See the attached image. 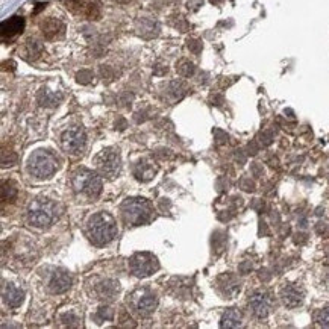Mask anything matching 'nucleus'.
<instances>
[{
  "label": "nucleus",
  "instance_id": "393cba45",
  "mask_svg": "<svg viewBox=\"0 0 329 329\" xmlns=\"http://www.w3.org/2000/svg\"><path fill=\"white\" fill-rule=\"evenodd\" d=\"M76 79H77L79 84H84V85H85V84H88V82L93 79V73L88 71V70H82V71L77 73Z\"/></svg>",
  "mask_w": 329,
  "mask_h": 329
},
{
  "label": "nucleus",
  "instance_id": "f03ea898",
  "mask_svg": "<svg viewBox=\"0 0 329 329\" xmlns=\"http://www.w3.org/2000/svg\"><path fill=\"white\" fill-rule=\"evenodd\" d=\"M59 215L58 206L55 202L46 197L34 199L28 206V222L35 228L50 226Z\"/></svg>",
  "mask_w": 329,
  "mask_h": 329
},
{
  "label": "nucleus",
  "instance_id": "5701e85b",
  "mask_svg": "<svg viewBox=\"0 0 329 329\" xmlns=\"http://www.w3.org/2000/svg\"><path fill=\"white\" fill-rule=\"evenodd\" d=\"M315 321L323 327H329V306L321 308L320 311L315 312Z\"/></svg>",
  "mask_w": 329,
  "mask_h": 329
},
{
  "label": "nucleus",
  "instance_id": "20e7f679",
  "mask_svg": "<svg viewBox=\"0 0 329 329\" xmlns=\"http://www.w3.org/2000/svg\"><path fill=\"white\" fill-rule=\"evenodd\" d=\"M123 220L129 226H140L150 220L152 217V206L143 197H131L123 200L120 206Z\"/></svg>",
  "mask_w": 329,
  "mask_h": 329
},
{
  "label": "nucleus",
  "instance_id": "a878e982",
  "mask_svg": "<svg viewBox=\"0 0 329 329\" xmlns=\"http://www.w3.org/2000/svg\"><path fill=\"white\" fill-rule=\"evenodd\" d=\"M99 315L105 320H111L113 318V309L111 308H100Z\"/></svg>",
  "mask_w": 329,
  "mask_h": 329
},
{
  "label": "nucleus",
  "instance_id": "39448f33",
  "mask_svg": "<svg viewBox=\"0 0 329 329\" xmlns=\"http://www.w3.org/2000/svg\"><path fill=\"white\" fill-rule=\"evenodd\" d=\"M73 188L76 193L80 194H87L91 199H96L102 193V178L91 170L87 169H80L73 175Z\"/></svg>",
  "mask_w": 329,
  "mask_h": 329
},
{
  "label": "nucleus",
  "instance_id": "9b49d317",
  "mask_svg": "<svg viewBox=\"0 0 329 329\" xmlns=\"http://www.w3.org/2000/svg\"><path fill=\"white\" fill-rule=\"evenodd\" d=\"M23 31H25V19L20 16H14L8 20H4L2 26H0V35H2L4 41H13Z\"/></svg>",
  "mask_w": 329,
  "mask_h": 329
},
{
  "label": "nucleus",
  "instance_id": "412c9836",
  "mask_svg": "<svg viewBox=\"0 0 329 329\" xmlns=\"http://www.w3.org/2000/svg\"><path fill=\"white\" fill-rule=\"evenodd\" d=\"M17 196V187L13 182H4L2 185V200H13Z\"/></svg>",
  "mask_w": 329,
  "mask_h": 329
},
{
  "label": "nucleus",
  "instance_id": "9d476101",
  "mask_svg": "<svg viewBox=\"0 0 329 329\" xmlns=\"http://www.w3.org/2000/svg\"><path fill=\"white\" fill-rule=\"evenodd\" d=\"M249 309L258 318H266L272 311V297L267 291H255L249 297Z\"/></svg>",
  "mask_w": 329,
  "mask_h": 329
},
{
  "label": "nucleus",
  "instance_id": "6ab92c4d",
  "mask_svg": "<svg viewBox=\"0 0 329 329\" xmlns=\"http://www.w3.org/2000/svg\"><path fill=\"white\" fill-rule=\"evenodd\" d=\"M156 173V169L152 166L150 162H138V166L135 169V176L140 181H149L153 178V175Z\"/></svg>",
  "mask_w": 329,
  "mask_h": 329
},
{
  "label": "nucleus",
  "instance_id": "aec40b11",
  "mask_svg": "<svg viewBox=\"0 0 329 329\" xmlns=\"http://www.w3.org/2000/svg\"><path fill=\"white\" fill-rule=\"evenodd\" d=\"M85 13H87V17H88V19H93V20L99 19V17H100V13H102V5H100L99 0H91V2L87 5Z\"/></svg>",
  "mask_w": 329,
  "mask_h": 329
},
{
  "label": "nucleus",
  "instance_id": "1a4fd4ad",
  "mask_svg": "<svg viewBox=\"0 0 329 329\" xmlns=\"http://www.w3.org/2000/svg\"><path fill=\"white\" fill-rule=\"evenodd\" d=\"M61 146L67 153L77 155L82 153L87 146V134L80 126H74L67 129L61 135Z\"/></svg>",
  "mask_w": 329,
  "mask_h": 329
},
{
  "label": "nucleus",
  "instance_id": "f257e3e1",
  "mask_svg": "<svg viewBox=\"0 0 329 329\" xmlns=\"http://www.w3.org/2000/svg\"><path fill=\"white\" fill-rule=\"evenodd\" d=\"M87 234L94 246H105L117 235V223L108 212H97L87 223Z\"/></svg>",
  "mask_w": 329,
  "mask_h": 329
},
{
  "label": "nucleus",
  "instance_id": "cd10ccee",
  "mask_svg": "<svg viewBox=\"0 0 329 329\" xmlns=\"http://www.w3.org/2000/svg\"><path fill=\"white\" fill-rule=\"evenodd\" d=\"M116 2H119V4H126V2H129V0H116Z\"/></svg>",
  "mask_w": 329,
  "mask_h": 329
},
{
  "label": "nucleus",
  "instance_id": "2eb2a0df",
  "mask_svg": "<svg viewBox=\"0 0 329 329\" xmlns=\"http://www.w3.org/2000/svg\"><path fill=\"white\" fill-rule=\"evenodd\" d=\"M137 32L144 38H153L159 34V26L155 20L150 19H140L137 22Z\"/></svg>",
  "mask_w": 329,
  "mask_h": 329
},
{
  "label": "nucleus",
  "instance_id": "b1692460",
  "mask_svg": "<svg viewBox=\"0 0 329 329\" xmlns=\"http://www.w3.org/2000/svg\"><path fill=\"white\" fill-rule=\"evenodd\" d=\"M26 50L29 52L31 58L35 59V58H38V55L41 53V44H40L38 41H35V40H29V41L26 43Z\"/></svg>",
  "mask_w": 329,
  "mask_h": 329
},
{
  "label": "nucleus",
  "instance_id": "a211bd4d",
  "mask_svg": "<svg viewBox=\"0 0 329 329\" xmlns=\"http://www.w3.org/2000/svg\"><path fill=\"white\" fill-rule=\"evenodd\" d=\"M117 291H119V284H116L114 281H109V279H106L97 285L99 299H113Z\"/></svg>",
  "mask_w": 329,
  "mask_h": 329
},
{
  "label": "nucleus",
  "instance_id": "f8f14e48",
  "mask_svg": "<svg viewBox=\"0 0 329 329\" xmlns=\"http://www.w3.org/2000/svg\"><path fill=\"white\" fill-rule=\"evenodd\" d=\"M71 275L64 270V269H56L50 279H49V290L53 293V294H61V293H65L70 287H71Z\"/></svg>",
  "mask_w": 329,
  "mask_h": 329
},
{
  "label": "nucleus",
  "instance_id": "423d86ee",
  "mask_svg": "<svg viewBox=\"0 0 329 329\" xmlns=\"http://www.w3.org/2000/svg\"><path fill=\"white\" fill-rule=\"evenodd\" d=\"M128 303L131 305L134 312H137L140 317H149L156 309L158 299L150 290L141 288L128 296Z\"/></svg>",
  "mask_w": 329,
  "mask_h": 329
},
{
  "label": "nucleus",
  "instance_id": "4468645a",
  "mask_svg": "<svg viewBox=\"0 0 329 329\" xmlns=\"http://www.w3.org/2000/svg\"><path fill=\"white\" fill-rule=\"evenodd\" d=\"M2 296H4V302L11 306V308H17L22 305L25 293L20 287L14 285V284H7L2 290Z\"/></svg>",
  "mask_w": 329,
  "mask_h": 329
},
{
  "label": "nucleus",
  "instance_id": "f3484780",
  "mask_svg": "<svg viewBox=\"0 0 329 329\" xmlns=\"http://www.w3.org/2000/svg\"><path fill=\"white\" fill-rule=\"evenodd\" d=\"M241 320L243 315L237 308H229L223 312L222 320H220V326L222 327H238L241 326Z\"/></svg>",
  "mask_w": 329,
  "mask_h": 329
},
{
  "label": "nucleus",
  "instance_id": "dca6fc26",
  "mask_svg": "<svg viewBox=\"0 0 329 329\" xmlns=\"http://www.w3.org/2000/svg\"><path fill=\"white\" fill-rule=\"evenodd\" d=\"M41 32L47 40H53L64 32V25L56 19H47L41 23Z\"/></svg>",
  "mask_w": 329,
  "mask_h": 329
},
{
  "label": "nucleus",
  "instance_id": "7ed1b4c3",
  "mask_svg": "<svg viewBox=\"0 0 329 329\" xmlns=\"http://www.w3.org/2000/svg\"><path fill=\"white\" fill-rule=\"evenodd\" d=\"M56 170L58 158L46 149H38L28 158V172L35 179H49Z\"/></svg>",
  "mask_w": 329,
  "mask_h": 329
},
{
  "label": "nucleus",
  "instance_id": "bb28decb",
  "mask_svg": "<svg viewBox=\"0 0 329 329\" xmlns=\"http://www.w3.org/2000/svg\"><path fill=\"white\" fill-rule=\"evenodd\" d=\"M188 47H190L194 53H199V50H200V43L191 40V41H188Z\"/></svg>",
  "mask_w": 329,
  "mask_h": 329
},
{
  "label": "nucleus",
  "instance_id": "ddd939ff",
  "mask_svg": "<svg viewBox=\"0 0 329 329\" xmlns=\"http://www.w3.org/2000/svg\"><path fill=\"white\" fill-rule=\"evenodd\" d=\"M281 300L287 308H297L303 303V290L294 284H287L285 287H282L281 293Z\"/></svg>",
  "mask_w": 329,
  "mask_h": 329
},
{
  "label": "nucleus",
  "instance_id": "6e6552de",
  "mask_svg": "<svg viewBox=\"0 0 329 329\" xmlns=\"http://www.w3.org/2000/svg\"><path fill=\"white\" fill-rule=\"evenodd\" d=\"M96 166L103 176L109 179L116 178L122 170V158L119 155V150L116 149L102 150L96 158Z\"/></svg>",
  "mask_w": 329,
  "mask_h": 329
},
{
  "label": "nucleus",
  "instance_id": "0eeeda50",
  "mask_svg": "<svg viewBox=\"0 0 329 329\" xmlns=\"http://www.w3.org/2000/svg\"><path fill=\"white\" fill-rule=\"evenodd\" d=\"M129 269L131 273L137 278H147L153 275L159 269V263L156 257L147 252H138L131 257L129 260Z\"/></svg>",
  "mask_w": 329,
  "mask_h": 329
},
{
  "label": "nucleus",
  "instance_id": "4be33fe9",
  "mask_svg": "<svg viewBox=\"0 0 329 329\" xmlns=\"http://www.w3.org/2000/svg\"><path fill=\"white\" fill-rule=\"evenodd\" d=\"M176 68H178V73H179L181 76H184V77L193 76V73H194V64L190 62V61H187V59H182V61L178 64Z\"/></svg>",
  "mask_w": 329,
  "mask_h": 329
}]
</instances>
